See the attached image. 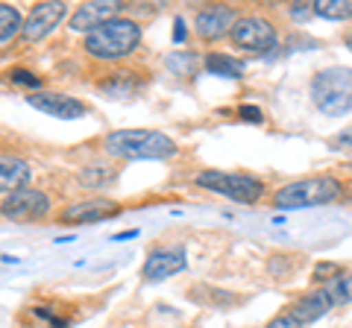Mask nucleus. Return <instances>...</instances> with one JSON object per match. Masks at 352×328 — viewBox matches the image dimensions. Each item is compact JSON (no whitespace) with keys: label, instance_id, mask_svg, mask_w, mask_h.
<instances>
[{"label":"nucleus","instance_id":"nucleus-1","mask_svg":"<svg viewBox=\"0 0 352 328\" xmlns=\"http://www.w3.org/2000/svg\"><path fill=\"white\" fill-rule=\"evenodd\" d=\"M103 147L109 156L124 159V161H138V159H170L176 152V144L156 129H118V132H109Z\"/></svg>","mask_w":352,"mask_h":328},{"label":"nucleus","instance_id":"nucleus-2","mask_svg":"<svg viewBox=\"0 0 352 328\" xmlns=\"http://www.w3.org/2000/svg\"><path fill=\"white\" fill-rule=\"evenodd\" d=\"M138 45H141V27L129 18H112L85 36L88 56L106 59V62L129 56V53H135Z\"/></svg>","mask_w":352,"mask_h":328},{"label":"nucleus","instance_id":"nucleus-3","mask_svg":"<svg viewBox=\"0 0 352 328\" xmlns=\"http://www.w3.org/2000/svg\"><path fill=\"white\" fill-rule=\"evenodd\" d=\"M311 100L329 117H340L352 112V68H332L320 71L311 80Z\"/></svg>","mask_w":352,"mask_h":328},{"label":"nucleus","instance_id":"nucleus-4","mask_svg":"<svg viewBox=\"0 0 352 328\" xmlns=\"http://www.w3.org/2000/svg\"><path fill=\"white\" fill-rule=\"evenodd\" d=\"M340 182L335 176H308L285 185L273 194L276 209H311V205H326L340 196Z\"/></svg>","mask_w":352,"mask_h":328},{"label":"nucleus","instance_id":"nucleus-5","mask_svg":"<svg viewBox=\"0 0 352 328\" xmlns=\"http://www.w3.org/2000/svg\"><path fill=\"white\" fill-rule=\"evenodd\" d=\"M197 185L217 196H226L232 202L252 205L264 196V182L250 176V173H223V170H206L197 176Z\"/></svg>","mask_w":352,"mask_h":328},{"label":"nucleus","instance_id":"nucleus-6","mask_svg":"<svg viewBox=\"0 0 352 328\" xmlns=\"http://www.w3.org/2000/svg\"><path fill=\"white\" fill-rule=\"evenodd\" d=\"M232 45L241 50H252V53H264L276 45V30L267 18L261 15H247V18H235L232 30H229Z\"/></svg>","mask_w":352,"mask_h":328},{"label":"nucleus","instance_id":"nucleus-7","mask_svg":"<svg viewBox=\"0 0 352 328\" xmlns=\"http://www.w3.org/2000/svg\"><path fill=\"white\" fill-rule=\"evenodd\" d=\"M9 220H38L50 211V200L44 191H36V188H18L12 191L0 205Z\"/></svg>","mask_w":352,"mask_h":328},{"label":"nucleus","instance_id":"nucleus-8","mask_svg":"<svg viewBox=\"0 0 352 328\" xmlns=\"http://www.w3.org/2000/svg\"><path fill=\"white\" fill-rule=\"evenodd\" d=\"M65 15H68V6H65V3H56V0L38 3L30 12V18L24 21V27H21V36H24L27 41H38L44 36H50V32L62 24Z\"/></svg>","mask_w":352,"mask_h":328},{"label":"nucleus","instance_id":"nucleus-9","mask_svg":"<svg viewBox=\"0 0 352 328\" xmlns=\"http://www.w3.org/2000/svg\"><path fill=\"white\" fill-rule=\"evenodd\" d=\"M27 103L38 112L50 115V117H59V120H76L88 112V106L80 103L76 97H68V94H53V91H32L27 97Z\"/></svg>","mask_w":352,"mask_h":328},{"label":"nucleus","instance_id":"nucleus-10","mask_svg":"<svg viewBox=\"0 0 352 328\" xmlns=\"http://www.w3.org/2000/svg\"><path fill=\"white\" fill-rule=\"evenodd\" d=\"M185 264H188V258H185L182 246H159V249H153L144 261V279L164 281V279L176 276V272H182Z\"/></svg>","mask_w":352,"mask_h":328},{"label":"nucleus","instance_id":"nucleus-11","mask_svg":"<svg viewBox=\"0 0 352 328\" xmlns=\"http://www.w3.org/2000/svg\"><path fill=\"white\" fill-rule=\"evenodd\" d=\"M120 205L115 200H106V196H94V200H82L74 202L62 211V223H100L109 217H118Z\"/></svg>","mask_w":352,"mask_h":328},{"label":"nucleus","instance_id":"nucleus-12","mask_svg":"<svg viewBox=\"0 0 352 328\" xmlns=\"http://www.w3.org/2000/svg\"><path fill=\"white\" fill-rule=\"evenodd\" d=\"M235 24V12L223 3H214V6H206L197 12L194 18V27H197V36L206 38V41H217L223 38L229 30Z\"/></svg>","mask_w":352,"mask_h":328},{"label":"nucleus","instance_id":"nucleus-13","mask_svg":"<svg viewBox=\"0 0 352 328\" xmlns=\"http://www.w3.org/2000/svg\"><path fill=\"white\" fill-rule=\"evenodd\" d=\"M120 3H112V0H91V3H82L76 12L71 15V30L76 32H91L106 21L118 18Z\"/></svg>","mask_w":352,"mask_h":328},{"label":"nucleus","instance_id":"nucleus-14","mask_svg":"<svg viewBox=\"0 0 352 328\" xmlns=\"http://www.w3.org/2000/svg\"><path fill=\"white\" fill-rule=\"evenodd\" d=\"M335 305L332 299H329V293L320 288V290H311V293H305V296H300L294 305H291V316L300 325L305 323H317V320H323V316L332 311Z\"/></svg>","mask_w":352,"mask_h":328},{"label":"nucleus","instance_id":"nucleus-15","mask_svg":"<svg viewBox=\"0 0 352 328\" xmlns=\"http://www.w3.org/2000/svg\"><path fill=\"white\" fill-rule=\"evenodd\" d=\"M30 182V164L18 156H0V194H12Z\"/></svg>","mask_w":352,"mask_h":328},{"label":"nucleus","instance_id":"nucleus-16","mask_svg":"<svg viewBox=\"0 0 352 328\" xmlns=\"http://www.w3.org/2000/svg\"><path fill=\"white\" fill-rule=\"evenodd\" d=\"M141 85H144V80L141 76H135L132 71H115L109 80L100 82V91L109 94V97H115V100H124V97H132Z\"/></svg>","mask_w":352,"mask_h":328},{"label":"nucleus","instance_id":"nucleus-17","mask_svg":"<svg viewBox=\"0 0 352 328\" xmlns=\"http://www.w3.org/2000/svg\"><path fill=\"white\" fill-rule=\"evenodd\" d=\"M206 71L214 76H226V80H241L244 76V62H238L223 53H208L206 56Z\"/></svg>","mask_w":352,"mask_h":328},{"label":"nucleus","instance_id":"nucleus-18","mask_svg":"<svg viewBox=\"0 0 352 328\" xmlns=\"http://www.w3.org/2000/svg\"><path fill=\"white\" fill-rule=\"evenodd\" d=\"M311 12L326 21H346L352 18V0H317L311 3Z\"/></svg>","mask_w":352,"mask_h":328},{"label":"nucleus","instance_id":"nucleus-19","mask_svg":"<svg viewBox=\"0 0 352 328\" xmlns=\"http://www.w3.org/2000/svg\"><path fill=\"white\" fill-rule=\"evenodd\" d=\"M323 290L329 293V299L338 308V305H349L352 302V272H340L335 281L323 284Z\"/></svg>","mask_w":352,"mask_h":328},{"label":"nucleus","instance_id":"nucleus-20","mask_svg":"<svg viewBox=\"0 0 352 328\" xmlns=\"http://www.w3.org/2000/svg\"><path fill=\"white\" fill-rule=\"evenodd\" d=\"M21 27H24V21H21L18 9L9 6V3H0V41L12 38Z\"/></svg>","mask_w":352,"mask_h":328},{"label":"nucleus","instance_id":"nucleus-21","mask_svg":"<svg viewBox=\"0 0 352 328\" xmlns=\"http://www.w3.org/2000/svg\"><path fill=\"white\" fill-rule=\"evenodd\" d=\"M168 68L173 71V73H194V68H197V56L194 53H176V56H168Z\"/></svg>","mask_w":352,"mask_h":328},{"label":"nucleus","instance_id":"nucleus-22","mask_svg":"<svg viewBox=\"0 0 352 328\" xmlns=\"http://www.w3.org/2000/svg\"><path fill=\"white\" fill-rule=\"evenodd\" d=\"M329 147H332L335 152H352V124L340 129L338 135L329 138Z\"/></svg>","mask_w":352,"mask_h":328},{"label":"nucleus","instance_id":"nucleus-23","mask_svg":"<svg viewBox=\"0 0 352 328\" xmlns=\"http://www.w3.org/2000/svg\"><path fill=\"white\" fill-rule=\"evenodd\" d=\"M338 276H340V267L332 264V261H326V264H317V267H314V281H320V284L335 281Z\"/></svg>","mask_w":352,"mask_h":328},{"label":"nucleus","instance_id":"nucleus-24","mask_svg":"<svg viewBox=\"0 0 352 328\" xmlns=\"http://www.w3.org/2000/svg\"><path fill=\"white\" fill-rule=\"evenodd\" d=\"M9 80L18 82V85H27V89H38V85H41L38 76H36V73H30V71H24V68L9 71Z\"/></svg>","mask_w":352,"mask_h":328},{"label":"nucleus","instance_id":"nucleus-25","mask_svg":"<svg viewBox=\"0 0 352 328\" xmlns=\"http://www.w3.org/2000/svg\"><path fill=\"white\" fill-rule=\"evenodd\" d=\"M238 115L244 117V120H250V124H261V120H264L261 108H256V106H241V108H238Z\"/></svg>","mask_w":352,"mask_h":328},{"label":"nucleus","instance_id":"nucleus-26","mask_svg":"<svg viewBox=\"0 0 352 328\" xmlns=\"http://www.w3.org/2000/svg\"><path fill=\"white\" fill-rule=\"evenodd\" d=\"M267 328H302V325L296 323L291 314H279L276 320H270V325H267Z\"/></svg>","mask_w":352,"mask_h":328},{"label":"nucleus","instance_id":"nucleus-27","mask_svg":"<svg viewBox=\"0 0 352 328\" xmlns=\"http://www.w3.org/2000/svg\"><path fill=\"white\" fill-rule=\"evenodd\" d=\"M173 41H176V45H182V41H185V24H182V18L173 21Z\"/></svg>","mask_w":352,"mask_h":328},{"label":"nucleus","instance_id":"nucleus-28","mask_svg":"<svg viewBox=\"0 0 352 328\" xmlns=\"http://www.w3.org/2000/svg\"><path fill=\"white\" fill-rule=\"evenodd\" d=\"M129 237H138V229H132V232H120V235H115V240H129Z\"/></svg>","mask_w":352,"mask_h":328},{"label":"nucleus","instance_id":"nucleus-29","mask_svg":"<svg viewBox=\"0 0 352 328\" xmlns=\"http://www.w3.org/2000/svg\"><path fill=\"white\" fill-rule=\"evenodd\" d=\"M346 47L352 50V32H349V36H346Z\"/></svg>","mask_w":352,"mask_h":328}]
</instances>
